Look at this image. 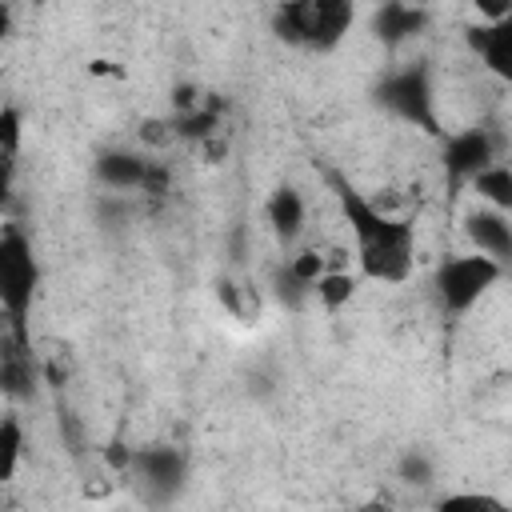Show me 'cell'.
Instances as JSON below:
<instances>
[{"mask_svg": "<svg viewBox=\"0 0 512 512\" xmlns=\"http://www.w3.org/2000/svg\"><path fill=\"white\" fill-rule=\"evenodd\" d=\"M328 184L336 196V212H340L344 228L352 232L360 280L404 284L416 268V224L408 216L380 208L372 196H364L340 172H328Z\"/></svg>", "mask_w": 512, "mask_h": 512, "instance_id": "obj_1", "label": "cell"}, {"mask_svg": "<svg viewBox=\"0 0 512 512\" xmlns=\"http://www.w3.org/2000/svg\"><path fill=\"white\" fill-rule=\"evenodd\" d=\"M504 264L492 260V256H480V252H456V256H444L432 272V296H436V308L448 316V320H460L468 316L500 280H504Z\"/></svg>", "mask_w": 512, "mask_h": 512, "instance_id": "obj_2", "label": "cell"}, {"mask_svg": "<svg viewBox=\"0 0 512 512\" xmlns=\"http://www.w3.org/2000/svg\"><path fill=\"white\" fill-rule=\"evenodd\" d=\"M356 24V8L344 0H300L272 12V32L308 52H332Z\"/></svg>", "mask_w": 512, "mask_h": 512, "instance_id": "obj_3", "label": "cell"}, {"mask_svg": "<svg viewBox=\"0 0 512 512\" xmlns=\"http://www.w3.org/2000/svg\"><path fill=\"white\" fill-rule=\"evenodd\" d=\"M36 284H40V268H36L28 236L20 228H4V236H0V304L16 328L24 324V316L32 308Z\"/></svg>", "mask_w": 512, "mask_h": 512, "instance_id": "obj_4", "label": "cell"}, {"mask_svg": "<svg viewBox=\"0 0 512 512\" xmlns=\"http://www.w3.org/2000/svg\"><path fill=\"white\" fill-rule=\"evenodd\" d=\"M128 472H132V484L136 492L148 500V504H168L184 492V480H188V456L172 444H152V448H140L128 456Z\"/></svg>", "mask_w": 512, "mask_h": 512, "instance_id": "obj_5", "label": "cell"}, {"mask_svg": "<svg viewBox=\"0 0 512 512\" xmlns=\"http://www.w3.org/2000/svg\"><path fill=\"white\" fill-rule=\"evenodd\" d=\"M464 36H468L472 56L484 64V72L496 76L512 92V4L500 16H484Z\"/></svg>", "mask_w": 512, "mask_h": 512, "instance_id": "obj_6", "label": "cell"}, {"mask_svg": "<svg viewBox=\"0 0 512 512\" xmlns=\"http://www.w3.org/2000/svg\"><path fill=\"white\" fill-rule=\"evenodd\" d=\"M496 140L488 128H460L444 140V172L452 184H472L488 164H496Z\"/></svg>", "mask_w": 512, "mask_h": 512, "instance_id": "obj_7", "label": "cell"}, {"mask_svg": "<svg viewBox=\"0 0 512 512\" xmlns=\"http://www.w3.org/2000/svg\"><path fill=\"white\" fill-rule=\"evenodd\" d=\"M380 100L396 112V116H404V120H412V124H420V128H428V132H436V116H432V84H428V72L424 68H408V72H396L384 88H380Z\"/></svg>", "mask_w": 512, "mask_h": 512, "instance_id": "obj_8", "label": "cell"}, {"mask_svg": "<svg viewBox=\"0 0 512 512\" xmlns=\"http://www.w3.org/2000/svg\"><path fill=\"white\" fill-rule=\"evenodd\" d=\"M264 220L268 232L280 240V248H296L304 228H308V200L296 184H276L264 200Z\"/></svg>", "mask_w": 512, "mask_h": 512, "instance_id": "obj_9", "label": "cell"}, {"mask_svg": "<svg viewBox=\"0 0 512 512\" xmlns=\"http://www.w3.org/2000/svg\"><path fill=\"white\" fill-rule=\"evenodd\" d=\"M464 236H468L472 252L492 256V260H500L504 268L512 264V216L476 204V208L464 216Z\"/></svg>", "mask_w": 512, "mask_h": 512, "instance_id": "obj_10", "label": "cell"}, {"mask_svg": "<svg viewBox=\"0 0 512 512\" xmlns=\"http://www.w3.org/2000/svg\"><path fill=\"white\" fill-rule=\"evenodd\" d=\"M92 172H96V180H100L104 188H112V192H140V188H148V180H152V164H148L140 152H128V148H108V152H100L96 164H92Z\"/></svg>", "mask_w": 512, "mask_h": 512, "instance_id": "obj_11", "label": "cell"}, {"mask_svg": "<svg viewBox=\"0 0 512 512\" xmlns=\"http://www.w3.org/2000/svg\"><path fill=\"white\" fill-rule=\"evenodd\" d=\"M468 188L476 192V200H480L484 208L512 216V164H504V160L488 164V168H484Z\"/></svg>", "mask_w": 512, "mask_h": 512, "instance_id": "obj_12", "label": "cell"}, {"mask_svg": "<svg viewBox=\"0 0 512 512\" xmlns=\"http://www.w3.org/2000/svg\"><path fill=\"white\" fill-rule=\"evenodd\" d=\"M356 292H360V272H348V268H328L312 288L324 312H344L356 300Z\"/></svg>", "mask_w": 512, "mask_h": 512, "instance_id": "obj_13", "label": "cell"}, {"mask_svg": "<svg viewBox=\"0 0 512 512\" xmlns=\"http://www.w3.org/2000/svg\"><path fill=\"white\" fill-rule=\"evenodd\" d=\"M432 512H512V500L484 492V488H452L436 496Z\"/></svg>", "mask_w": 512, "mask_h": 512, "instance_id": "obj_14", "label": "cell"}, {"mask_svg": "<svg viewBox=\"0 0 512 512\" xmlns=\"http://www.w3.org/2000/svg\"><path fill=\"white\" fill-rule=\"evenodd\" d=\"M420 20H424V12L388 4L384 12H376V32H380L384 40H404V36H412V32L420 28Z\"/></svg>", "mask_w": 512, "mask_h": 512, "instance_id": "obj_15", "label": "cell"}, {"mask_svg": "<svg viewBox=\"0 0 512 512\" xmlns=\"http://www.w3.org/2000/svg\"><path fill=\"white\" fill-rule=\"evenodd\" d=\"M0 456H4V480H12L16 476V464H20V456H24V428H20V416L16 412H8L4 420H0Z\"/></svg>", "mask_w": 512, "mask_h": 512, "instance_id": "obj_16", "label": "cell"}, {"mask_svg": "<svg viewBox=\"0 0 512 512\" xmlns=\"http://www.w3.org/2000/svg\"><path fill=\"white\" fill-rule=\"evenodd\" d=\"M396 476H400L404 484H412V488H428V484L436 480V460H432L424 448H408V452L400 456V464H396Z\"/></svg>", "mask_w": 512, "mask_h": 512, "instance_id": "obj_17", "label": "cell"}, {"mask_svg": "<svg viewBox=\"0 0 512 512\" xmlns=\"http://www.w3.org/2000/svg\"><path fill=\"white\" fill-rule=\"evenodd\" d=\"M0 144H4V164L12 168L20 152V108L16 104H4L0 112Z\"/></svg>", "mask_w": 512, "mask_h": 512, "instance_id": "obj_18", "label": "cell"}, {"mask_svg": "<svg viewBox=\"0 0 512 512\" xmlns=\"http://www.w3.org/2000/svg\"><path fill=\"white\" fill-rule=\"evenodd\" d=\"M356 512H392V504H388V500H380V496H376V500H364V504H360V508H356Z\"/></svg>", "mask_w": 512, "mask_h": 512, "instance_id": "obj_19", "label": "cell"}]
</instances>
